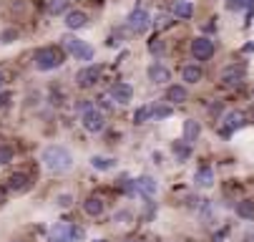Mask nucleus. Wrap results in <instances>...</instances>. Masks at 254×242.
Wrapping results in <instances>:
<instances>
[{
  "label": "nucleus",
  "instance_id": "31",
  "mask_svg": "<svg viewBox=\"0 0 254 242\" xmlns=\"http://www.w3.org/2000/svg\"><path fill=\"white\" fill-rule=\"evenodd\" d=\"M227 8H229V10H239V8H247V0H227Z\"/></svg>",
  "mask_w": 254,
  "mask_h": 242
},
{
  "label": "nucleus",
  "instance_id": "21",
  "mask_svg": "<svg viewBox=\"0 0 254 242\" xmlns=\"http://www.w3.org/2000/svg\"><path fill=\"white\" fill-rule=\"evenodd\" d=\"M136 124H146V121H154V103H149V106H141L133 116Z\"/></svg>",
  "mask_w": 254,
  "mask_h": 242
},
{
  "label": "nucleus",
  "instance_id": "11",
  "mask_svg": "<svg viewBox=\"0 0 254 242\" xmlns=\"http://www.w3.org/2000/svg\"><path fill=\"white\" fill-rule=\"evenodd\" d=\"M108 96H111L116 103H128L131 96H133V88L128 83H114L111 91H108Z\"/></svg>",
  "mask_w": 254,
  "mask_h": 242
},
{
  "label": "nucleus",
  "instance_id": "16",
  "mask_svg": "<svg viewBox=\"0 0 254 242\" xmlns=\"http://www.w3.org/2000/svg\"><path fill=\"white\" fill-rule=\"evenodd\" d=\"M28 187H30L28 174H23V171H18V174H10V179H8V189H10V192H25Z\"/></svg>",
  "mask_w": 254,
  "mask_h": 242
},
{
  "label": "nucleus",
  "instance_id": "20",
  "mask_svg": "<svg viewBox=\"0 0 254 242\" xmlns=\"http://www.w3.org/2000/svg\"><path fill=\"white\" fill-rule=\"evenodd\" d=\"M237 215L242 220H254V199H244L237 204Z\"/></svg>",
  "mask_w": 254,
  "mask_h": 242
},
{
  "label": "nucleus",
  "instance_id": "27",
  "mask_svg": "<svg viewBox=\"0 0 254 242\" xmlns=\"http://www.w3.org/2000/svg\"><path fill=\"white\" fill-rule=\"evenodd\" d=\"M171 116V106H166V103H154V121H161V119H169Z\"/></svg>",
  "mask_w": 254,
  "mask_h": 242
},
{
  "label": "nucleus",
  "instance_id": "32",
  "mask_svg": "<svg viewBox=\"0 0 254 242\" xmlns=\"http://www.w3.org/2000/svg\"><path fill=\"white\" fill-rule=\"evenodd\" d=\"M70 202H73V197H70V194H61L58 197V204L61 207H70Z\"/></svg>",
  "mask_w": 254,
  "mask_h": 242
},
{
  "label": "nucleus",
  "instance_id": "3",
  "mask_svg": "<svg viewBox=\"0 0 254 242\" xmlns=\"http://www.w3.org/2000/svg\"><path fill=\"white\" fill-rule=\"evenodd\" d=\"M63 51L70 53V56H76L78 61H91L93 58V48L86 46L81 38L76 36H63Z\"/></svg>",
  "mask_w": 254,
  "mask_h": 242
},
{
  "label": "nucleus",
  "instance_id": "38",
  "mask_svg": "<svg viewBox=\"0 0 254 242\" xmlns=\"http://www.w3.org/2000/svg\"><path fill=\"white\" fill-rule=\"evenodd\" d=\"M0 202H3V192H0Z\"/></svg>",
  "mask_w": 254,
  "mask_h": 242
},
{
  "label": "nucleus",
  "instance_id": "18",
  "mask_svg": "<svg viewBox=\"0 0 254 242\" xmlns=\"http://www.w3.org/2000/svg\"><path fill=\"white\" fill-rule=\"evenodd\" d=\"M166 101H171V103H184V101H187V88L179 86V83L169 86V88H166Z\"/></svg>",
  "mask_w": 254,
  "mask_h": 242
},
{
  "label": "nucleus",
  "instance_id": "37",
  "mask_svg": "<svg viewBox=\"0 0 254 242\" xmlns=\"http://www.w3.org/2000/svg\"><path fill=\"white\" fill-rule=\"evenodd\" d=\"M0 88H3V74H0Z\"/></svg>",
  "mask_w": 254,
  "mask_h": 242
},
{
  "label": "nucleus",
  "instance_id": "6",
  "mask_svg": "<svg viewBox=\"0 0 254 242\" xmlns=\"http://www.w3.org/2000/svg\"><path fill=\"white\" fill-rule=\"evenodd\" d=\"M101 71H103L101 66H93V63H91V66L81 68V71L76 74V83H78L81 88H91V86H96V83H98Z\"/></svg>",
  "mask_w": 254,
  "mask_h": 242
},
{
  "label": "nucleus",
  "instance_id": "5",
  "mask_svg": "<svg viewBox=\"0 0 254 242\" xmlns=\"http://www.w3.org/2000/svg\"><path fill=\"white\" fill-rule=\"evenodd\" d=\"M126 25H128L133 33H146V28L151 25V15H149L146 10H143V8H136V10H131V13H128Z\"/></svg>",
  "mask_w": 254,
  "mask_h": 242
},
{
  "label": "nucleus",
  "instance_id": "29",
  "mask_svg": "<svg viewBox=\"0 0 254 242\" xmlns=\"http://www.w3.org/2000/svg\"><path fill=\"white\" fill-rule=\"evenodd\" d=\"M119 182H121V189H124V192H126V194H133V192H136V189H138V184H136V182H133V179H128V177H121V179H119Z\"/></svg>",
  "mask_w": 254,
  "mask_h": 242
},
{
  "label": "nucleus",
  "instance_id": "12",
  "mask_svg": "<svg viewBox=\"0 0 254 242\" xmlns=\"http://www.w3.org/2000/svg\"><path fill=\"white\" fill-rule=\"evenodd\" d=\"M171 13H174L179 20H189L191 13H194L191 0H174V3H171Z\"/></svg>",
  "mask_w": 254,
  "mask_h": 242
},
{
  "label": "nucleus",
  "instance_id": "10",
  "mask_svg": "<svg viewBox=\"0 0 254 242\" xmlns=\"http://www.w3.org/2000/svg\"><path fill=\"white\" fill-rule=\"evenodd\" d=\"M81 124H83V129H86V131H101L106 121H103V114H101V111L91 109V111L81 114Z\"/></svg>",
  "mask_w": 254,
  "mask_h": 242
},
{
  "label": "nucleus",
  "instance_id": "23",
  "mask_svg": "<svg viewBox=\"0 0 254 242\" xmlns=\"http://www.w3.org/2000/svg\"><path fill=\"white\" fill-rule=\"evenodd\" d=\"M181 76H184V81H187V83H196V81L201 79V68H199V66H184Z\"/></svg>",
  "mask_w": 254,
  "mask_h": 242
},
{
  "label": "nucleus",
  "instance_id": "22",
  "mask_svg": "<svg viewBox=\"0 0 254 242\" xmlns=\"http://www.w3.org/2000/svg\"><path fill=\"white\" fill-rule=\"evenodd\" d=\"M136 184H138V189H141L143 197H146V194H149V197L156 194V182H154V177H141Z\"/></svg>",
  "mask_w": 254,
  "mask_h": 242
},
{
  "label": "nucleus",
  "instance_id": "19",
  "mask_svg": "<svg viewBox=\"0 0 254 242\" xmlns=\"http://www.w3.org/2000/svg\"><path fill=\"white\" fill-rule=\"evenodd\" d=\"M199 134H201V126H199V121H194V119H189L187 124H184V142H196L199 139Z\"/></svg>",
  "mask_w": 254,
  "mask_h": 242
},
{
  "label": "nucleus",
  "instance_id": "4",
  "mask_svg": "<svg viewBox=\"0 0 254 242\" xmlns=\"http://www.w3.org/2000/svg\"><path fill=\"white\" fill-rule=\"evenodd\" d=\"M48 242H76V227L70 222H56L48 232Z\"/></svg>",
  "mask_w": 254,
  "mask_h": 242
},
{
  "label": "nucleus",
  "instance_id": "1",
  "mask_svg": "<svg viewBox=\"0 0 254 242\" xmlns=\"http://www.w3.org/2000/svg\"><path fill=\"white\" fill-rule=\"evenodd\" d=\"M41 159H43L46 169L53 171V174H61V171H68L73 166V157H70V152L63 149V147H46Z\"/></svg>",
  "mask_w": 254,
  "mask_h": 242
},
{
  "label": "nucleus",
  "instance_id": "26",
  "mask_svg": "<svg viewBox=\"0 0 254 242\" xmlns=\"http://www.w3.org/2000/svg\"><path fill=\"white\" fill-rule=\"evenodd\" d=\"M174 154H176V159H179V161H187V157L191 154L189 142H184V144H174Z\"/></svg>",
  "mask_w": 254,
  "mask_h": 242
},
{
  "label": "nucleus",
  "instance_id": "36",
  "mask_svg": "<svg viewBox=\"0 0 254 242\" xmlns=\"http://www.w3.org/2000/svg\"><path fill=\"white\" fill-rule=\"evenodd\" d=\"M244 242H254V232H252V230L244 232Z\"/></svg>",
  "mask_w": 254,
  "mask_h": 242
},
{
  "label": "nucleus",
  "instance_id": "24",
  "mask_svg": "<svg viewBox=\"0 0 254 242\" xmlns=\"http://www.w3.org/2000/svg\"><path fill=\"white\" fill-rule=\"evenodd\" d=\"M91 166H93V169H98V171H108V169H114V159L93 157V159H91Z\"/></svg>",
  "mask_w": 254,
  "mask_h": 242
},
{
  "label": "nucleus",
  "instance_id": "9",
  "mask_svg": "<svg viewBox=\"0 0 254 242\" xmlns=\"http://www.w3.org/2000/svg\"><path fill=\"white\" fill-rule=\"evenodd\" d=\"M247 76V66L244 63H234V66H227L224 71H222V81L229 83V86H237L239 81H244Z\"/></svg>",
  "mask_w": 254,
  "mask_h": 242
},
{
  "label": "nucleus",
  "instance_id": "13",
  "mask_svg": "<svg viewBox=\"0 0 254 242\" xmlns=\"http://www.w3.org/2000/svg\"><path fill=\"white\" fill-rule=\"evenodd\" d=\"M149 79H151L154 83H166V81L171 79V71H169L164 63H151V66H149Z\"/></svg>",
  "mask_w": 254,
  "mask_h": 242
},
{
  "label": "nucleus",
  "instance_id": "35",
  "mask_svg": "<svg viewBox=\"0 0 254 242\" xmlns=\"http://www.w3.org/2000/svg\"><path fill=\"white\" fill-rule=\"evenodd\" d=\"M184 202H187V204H189V207H196V204H199V199H196V197H194V194H189V197H187V199H184Z\"/></svg>",
  "mask_w": 254,
  "mask_h": 242
},
{
  "label": "nucleus",
  "instance_id": "34",
  "mask_svg": "<svg viewBox=\"0 0 254 242\" xmlns=\"http://www.w3.org/2000/svg\"><path fill=\"white\" fill-rule=\"evenodd\" d=\"M10 98H13V96H10L8 91H5V93H0V109H3V106H8V103H10Z\"/></svg>",
  "mask_w": 254,
  "mask_h": 242
},
{
  "label": "nucleus",
  "instance_id": "30",
  "mask_svg": "<svg viewBox=\"0 0 254 242\" xmlns=\"http://www.w3.org/2000/svg\"><path fill=\"white\" fill-rule=\"evenodd\" d=\"M13 38H18V30H13V28L3 30V36H0V41H3V43H13Z\"/></svg>",
  "mask_w": 254,
  "mask_h": 242
},
{
  "label": "nucleus",
  "instance_id": "17",
  "mask_svg": "<svg viewBox=\"0 0 254 242\" xmlns=\"http://www.w3.org/2000/svg\"><path fill=\"white\" fill-rule=\"evenodd\" d=\"M83 212L91 215V217H98V215L103 212V199H101V197H88V199L83 202Z\"/></svg>",
  "mask_w": 254,
  "mask_h": 242
},
{
  "label": "nucleus",
  "instance_id": "8",
  "mask_svg": "<svg viewBox=\"0 0 254 242\" xmlns=\"http://www.w3.org/2000/svg\"><path fill=\"white\" fill-rule=\"evenodd\" d=\"M191 53L199 61H209L214 56V41L211 38H194L191 41Z\"/></svg>",
  "mask_w": 254,
  "mask_h": 242
},
{
  "label": "nucleus",
  "instance_id": "28",
  "mask_svg": "<svg viewBox=\"0 0 254 242\" xmlns=\"http://www.w3.org/2000/svg\"><path fill=\"white\" fill-rule=\"evenodd\" d=\"M10 161H13V147L0 144V166H5V164H10Z\"/></svg>",
  "mask_w": 254,
  "mask_h": 242
},
{
  "label": "nucleus",
  "instance_id": "40",
  "mask_svg": "<svg viewBox=\"0 0 254 242\" xmlns=\"http://www.w3.org/2000/svg\"><path fill=\"white\" fill-rule=\"evenodd\" d=\"M128 242H136V240H128Z\"/></svg>",
  "mask_w": 254,
  "mask_h": 242
},
{
  "label": "nucleus",
  "instance_id": "25",
  "mask_svg": "<svg viewBox=\"0 0 254 242\" xmlns=\"http://www.w3.org/2000/svg\"><path fill=\"white\" fill-rule=\"evenodd\" d=\"M68 8V0H48V13L51 15H61Z\"/></svg>",
  "mask_w": 254,
  "mask_h": 242
},
{
  "label": "nucleus",
  "instance_id": "39",
  "mask_svg": "<svg viewBox=\"0 0 254 242\" xmlns=\"http://www.w3.org/2000/svg\"><path fill=\"white\" fill-rule=\"evenodd\" d=\"M96 242H106V240H96Z\"/></svg>",
  "mask_w": 254,
  "mask_h": 242
},
{
  "label": "nucleus",
  "instance_id": "33",
  "mask_svg": "<svg viewBox=\"0 0 254 242\" xmlns=\"http://www.w3.org/2000/svg\"><path fill=\"white\" fill-rule=\"evenodd\" d=\"M76 109H78L81 114H86V111H91V109H93V103H91V101H81V103H78Z\"/></svg>",
  "mask_w": 254,
  "mask_h": 242
},
{
  "label": "nucleus",
  "instance_id": "7",
  "mask_svg": "<svg viewBox=\"0 0 254 242\" xmlns=\"http://www.w3.org/2000/svg\"><path fill=\"white\" fill-rule=\"evenodd\" d=\"M244 124H247V116H244L242 111H229V114L224 116V126L219 129V134H222L224 139H227V136H232V131L242 129Z\"/></svg>",
  "mask_w": 254,
  "mask_h": 242
},
{
  "label": "nucleus",
  "instance_id": "2",
  "mask_svg": "<svg viewBox=\"0 0 254 242\" xmlns=\"http://www.w3.org/2000/svg\"><path fill=\"white\" fill-rule=\"evenodd\" d=\"M63 61H65L63 58V51L56 48V46L38 48V51H35V56H33V63H35L38 71H53V68H58Z\"/></svg>",
  "mask_w": 254,
  "mask_h": 242
},
{
  "label": "nucleus",
  "instance_id": "15",
  "mask_svg": "<svg viewBox=\"0 0 254 242\" xmlns=\"http://www.w3.org/2000/svg\"><path fill=\"white\" fill-rule=\"evenodd\" d=\"M88 23V18H86V13H81V10H68L65 13V25L70 28V30H78V28H83Z\"/></svg>",
  "mask_w": 254,
  "mask_h": 242
},
{
  "label": "nucleus",
  "instance_id": "14",
  "mask_svg": "<svg viewBox=\"0 0 254 242\" xmlns=\"http://www.w3.org/2000/svg\"><path fill=\"white\" fill-rule=\"evenodd\" d=\"M194 184H196L199 189H209V187L214 184V171H211L209 166H201L196 174H194Z\"/></svg>",
  "mask_w": 254,
  "mask_h": 242
}]
</instances>
